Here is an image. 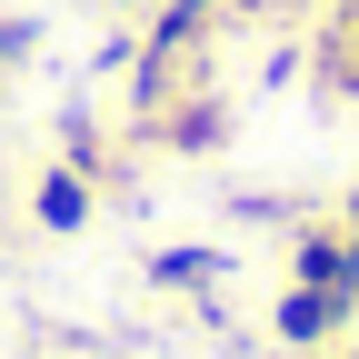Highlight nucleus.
<instances>
[{"label":"nucleus","instance_id":"5","mask_svg":"<svg viewBox=\"0 0 359 359\" xmlns=\"http://www.w3.org/2000/svg\"><path fill=\"white\" fill-rule=\"evenodd\" d=\"M90 210H100V190H90V180H80L70 160H50V170L30 180V219H40V230H50V240L90 230Z\"/></svg>","mask_w":359,"mask_h":359},{"label":"nucleus","instance_id":"8","mask_svg":"<svg viewBox=\"0 0 359 359\" xmlns=\"http://www.w3.org/2000/svg\"><path fill=\"white\" fill-rule=\"evenodd\" d=\"M339 230H349V240H359V190H349V200H339Z\"/></svg>","mask_w":359,"mask_h":359},{"label":"nucleus","instance_id":"7","mask_svg":"<svg viewBox=\"0 0 359 359\" xmlns=\"http://www.w3.org/2000/svg\"><path fill=\"white\" fill-rule=\"evenodd\" d=\"M219 210L230 219H269V230H299V200H280V190H230Z\"/></svg>","mask_w":359,"mask_h":359},{"label":"nucleus","instance_id":"6","mask_svg":"<svg viewBox=\"0 0 359 359\" xmlns=\"http://www.w3.org/2000/svg\"><path fill=\"white\" fill-rule=\"evenodd\" d=\"M60 160H70V170L90 180V190H110V180H120V150L100 140V120H90V100H70V110H60Z\"/></svg>","mask_w":359,"mask_h":359},{"label":"nucleus","instance_id":"1","mask_svg":"<svg viewBox=\"0 0 359 359\" xmlns=\"http://www.w3.org/2000/svg\"><path fill=\"white\" fill-rule=\"evenodd\" d=\"M290 280H299V290H330L339 309H359V240L299 219V230H290Z\"/></svg>","mask_w":359,"mask_h":359},{"label":"nucleus","instance_id":"9","mask_svg":"<svg viewBox=\"0 0 359 359\" xmlns=\"http://www.w3.org/2000/svg\"><path fill=\"white\" fill-rule=\"evenodd\" d=\"M339 359H359V339H339Z\"/></svg>","mask_w":359,"mask_h":359},{"label":"nucleus","instance_id":"4","mask_svg":"<svg viewBox=\"0 0 359 359\" xmlns=\"http://www.w3.org/2000/svg\"><path fill=\"white\" fill-rule=\"evenodd\" d=\"M230 100H219V90H190V100H180V110H160L150 130H140V140H160V150H180V160H200V150H219V140H230Z\"/></svg>","mask_w":359,"mask_h":359},{"label":"nucleus","instance_id":"2","mask_svg":"<svg viewBox=\"0 0 359 359\" xmlns=\"http://www.w3.org/2000/svg\"><path fill=\"white\" fill-rule=\"evenodd\" d=\"M140 280H150L160 299H219V290L240 280V259L219 250V240H170V250H150Z\"/></svg>","mask_w":359,"mask_h":359},{"label":"nucleus","instance_id":"3","mask_svg":"<svg viewBox=\"0 0 359 359\" xmlns=\"http://www.w3.org/2000/svg\"><path fill=\"white\" fill-rule=\"evenodd\" d=\"M349 320H359V309H339L330 290H299V280L269 299V339H280V349H339Z\"/></svg>","mask_w":359,"mask_h":359}]
</instances>
